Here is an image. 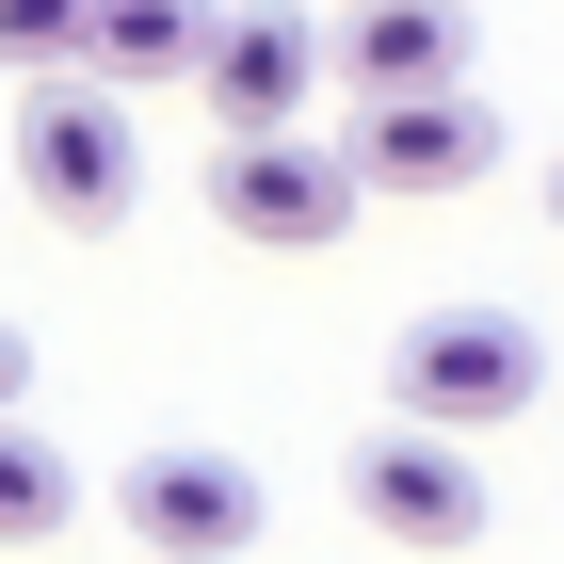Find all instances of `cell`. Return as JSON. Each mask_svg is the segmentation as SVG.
Returning a JSON list of instances; mask_svg holds the SVG:
<instances>
[{"mask_svg":"<svg viewBox=\"0 0 564 564\" xmlns=\"http://www.w3.org/2000/svg\"><path fill=\"white\" fill-rule=\"evenodd\" d=\"M17 177H33V210H48V226H130V194H145L130 97L97 82V65H48V82L17 97Z\"/></svg>","mask_w":564,"mask_h":564,"instance_id":"cell-1","label":"cell"},{"mask_svg":"<svg viewBox=\"0 0 564 564\" xmlns=\"http://www.w3.org/2000/svg\"><path fill=\"white\" fill-rule=\"evenodd\" d=\"M532 388H549V355H532L517 306H435V323H403V355H388V403H403V420H435V435L532 420Z\"/></svg>","mask_w":564,"mask_h":564,"instance_id":"cell-2","label":"cell"},{"mask_svg":"<svg viewBox=\"0 0 564 564\" xmlns=\"http://www.w3.org/2000/svg\"><path fill=\"white\" fill-rule=\"evenodd\" d=\"M355 194H468L500 177V97L484 82H403V97H355Z\"/></svg>","mask_w":564,"mask_h":564,"instance_id":"cell-3","label":"cell"},{"mask_svg":"<svg viewBox=\"0 0 564 564\" xmlns=\"http://www.w3.org/2000/svg\"><path fill=\"white\" fill-rule=\"evenodd\" d=\"M484 435H435V420H388L355 452V517L388 532V549H484Z\"/></svg>","mask_w":564,"mask_h":564,"instance_id":"cell-4","label":"cell"},{"mask_svg":"<svg viewBox=\"0 0 564 564\" xmlns=\"http://www.w3.org/2000/svg\"><path fill=\"white\" fill-rule=\"evenodd\" d=\"M194 97H210V130H291L306 97H323V33H306L291 0H210Z\"/></svg>","mask_w":564,"mask_h":564,"instance_id":"cell-5","label":"cell"},{"mask_svg":"<svg viewBox=\"0 0 564 564\" xmlns=\"http://www.w3.org/2000/svg\"><path fill=\"white\" fill-rule=\"evenodd\" d=\"M210 210L242 226V242H339V226H355V162L306 145V130H226Z\"/></svg>","mask_w":564,"mask_h":564,"instance_id":"cell-6","label":"cell"},{"mask_svg":"<svg viewBox=\"0 0 564 564\" xmlns=\"http://www.w3.org/2000/svg\"><path fill=\"white\" fill-rule=\"evenodd\" d=\"M113 517H130V549H259V484H242V452H145Z\"/></svg>","mask_w":564,"mask_h":564,"instance_id":"cell-7","label":"cell"},{"mask_svg":"<svg viewBox=\"0 0 564 564\" xmlns=\"http://www.w3.org/2000/svg\"><path fill=\"white\" fill-rule=\"evenodd\" d=\"M339 82H355V97L468 82V17H452V0H339Z\"/></svg>","mask_w":564,"mask_h":564,"instance_id":"cell-8","label":"cell"},{"mask_svg":"<svg viewBox=\"0 0 564 564\" xmlns=\"http://www.w3.org/2000/svg\"><path fill=\"white\" fill-rule=\"evenodd\" d=\"M194 48H210V0H97V17H82V65H97L113 97L194 82Z\"/></svg>","mask_w":564,"mask_h":564,"instance_id":"cell-9","label":"cell"},{"mask_svg":"<svg viewBox=\"0 0 564 564\" xmlns=\"http://www.w3.org/2000/svg\"><path fill=\"white\" fill-rule=\"evenodd\" d=\"M65 517H82V468H65V452H48V435L0 403V549H48Z\"/></svg>","mask_w":564,"mask_h":564,"instance_id":"cell-10","label":"cell"},{"mask_svg":"<svg viewBox=\"0 0 564 564\" xmlns=\"http://www.w3.org/2000/svg\"><path fill=\"white\" fill-rule=\"evenodd\" d=\"M82 17H97V0H0V82H48V65H82Z\"/></svg>","mask_w":564,"mask_h":564,"instance_id":"cell-11","label":"cell"},{"mask_svg":"<svg viewBox=\"0 0 564 564\" xmlns=\"http://www.w3.org/2000/svg\"><path fill=\"white\" fill-rule=\"evenodd\" d=\"M0 403H33V355H17V323H0Z\"/></svg>","mask_w":564,"mask_h":564,"instance_id":"cell-12","label":"cell"},{"mask_svg":"<svg viewBox=\"0 0 564 564\" xmlns=\"http://www.w3.org/2000/svg\"><path fill=\"white\" fill-rule=\"evenodd\" d=\"M145 564H242V549H145Z\"/></svg>","mask_w":564,"mask_h":564,"instance_id":"cell-13","label":"cell"},{"mask_svg":"<svg viewBox=\"0 0 564 564\" xmlns=\"http://www.w3.org/2000/svg\"><path fill=\"white\" fill-rule=\"evenodd\" d=\"M549 226H564V162H549Z\"/></svg>","mask_w":564,"mask_h":564,"instance_id":"cell-14","label":"cell"}]
</instances>
